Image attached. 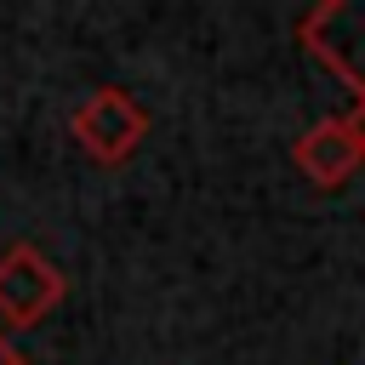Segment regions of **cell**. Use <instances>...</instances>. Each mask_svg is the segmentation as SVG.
Instances as JSON below:
<instances>
[{
  "mask_svg": "<svg viewBox=\"0 0 365 365\" xmlns=\"http://www.w3.org/2000/svg\"><path fill=\"white\" fill-rule=\"evenodd\" d=\"M68 131L80 137V148H86L91 160L120 165V160H131V154L143 148V137H148V108H143L125 86H91V91L74 103Z\"/></svg>",
  "mask_w": 365,
  "mask_h": 365,
  "instance_id": "cell-1",
  "label": "cell"
},
{
  "mask_svg": "<svg viewBox=\"0 0 365 365\" xmlns=\"http://www.w3.org/2000/svg\"><path fill=\"white\" fill-rule=\"evenodd\" d=\"M68 291V274L29 240L0 251V325H40Z\"/></svg>",
  "mask_w": 365,
  "mask_h": 365,
  "instance_id": "cell-2",
  "label": "cell"
},
{
  "mask_svg": "<svg viewBox=\"0 0 365 365\" xmlns=\"http://www.w3.org/2000/svg\"><path fill=\"white\" fill-rule=\"evenodd\" d=\"M291 165H297L314 188H342V182L365 165V148L354 143L348 120H342V114H331V120L308 125V131L291 143Z\"/></svg>",
  "mask_w": 365,
  "mask_h": 365,
  "instance_id": "cell-3",
  "label": "cell"
},
{
  "mask_svg": "<svg viewBox=\"0 0 365 365\" xmlns=\"http://www.w3.org/2000/svg\"><path fill=\"white\" fill-rule=\"evenodd\" d=\"M0 365H29V359H23V354H17V342H11V336H6V331H0Z\"/></svg>",
  "mask_w": 365,
  "mask_h": 365,
  "instance_id": "cell-4",
  "label": "cell"
},
{
  "mask_svg": "<svg viewBox=\"0 0 365 365\" xmlns=\"http://www.w3.org/2000/svg\"><path fill=\"white\" fill-rule=\"evenodd\" d=\"M359 103H365V97H359Z\"/></svg>",
  "mask_w": 365,
  "mask_h": 365,
  "instance_id": "cell-5",
  "label": "cell"
}]
</instances>
